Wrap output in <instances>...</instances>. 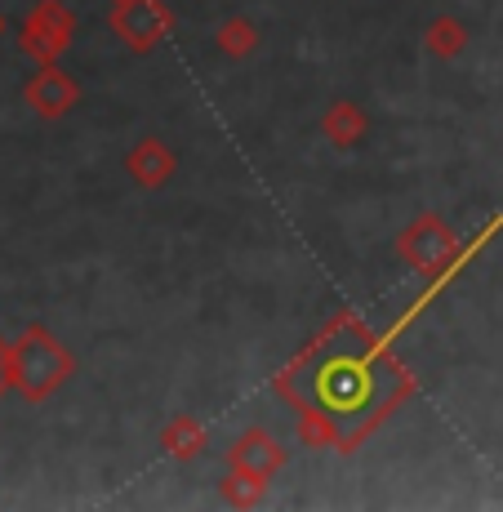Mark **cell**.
Segmentation results:
<instances>
[{
  "label": "cell",
  "mask_w": 503,
  "mask_h": 512,
  "mask_svg": "<svg viewBox=\"0 0 503 512\" xmlns=\"http://www.w3.org/2000/svg\"><path fill=\"white\" fill-rule=\"evenodd\" d=\"M76 374V357L54 339L49 326H27L9 343V388L23 401H49L67 379Z\"/></svg>",
  "instance_id": "obj_1"
},
{
  "label": "cell",
  "mask_w": 503,
  "mask_h": 512,
  "mask_svg": "<svg viewBox=\"0 0 503 512\" xmlns=\"http://www.w3.org/2000/svg\"><path fill=\"white\" fill-rule=\"evenodd\" d=\"M72 36H76L72 9H67L63 0H36V5L27 9L23 27H18V49H23L36 67H45V63H58V58H63V49L72 45Z\"/></svg>",
  "instance_id": "obj_2"
},
{
  "label": "cell",
  "mask_w": 503,
  "mask_h": 512,
  "mask_svg": "<svg viewBox=\"0 0 503 512\" xmlns=\"http://www.w3.org/2000/svg\"><path fill=\"white\" fill-rule=\"evenodd\" d=\"M455 245H459V232L450 228L441 214H419V219H410L397 236V254L419 277H432V272L455 254Z\"/></svg>",
  "instance_id": "obj_3"
},
{
  "label": "cell",
  "mask_w": 503,
  "mask_h": 512,
  "mask_svg": "<svg viewBox=\"0 0 503 512\" xmlns=\"http://www.w3.org/2000/svg\"><path fill=\"white\" fill-rule=\"evenodd\" d=\"M112 32L121 36L130 49L147 54L170 36V9L165 0H112Z\"/></svg>",
  "instance_id": "obj_4"
},
{
  "label": "cell",
  "mask_w": 503,
  "mask_h": 512,
  "mask_svg": "<svg viewBox=\"0 0 503 512\" xmlns=\"http://www.w3.org/2000/svg\"><path fill=\"white\" fill-rule=\"evenodd\" d=\"M23 98H27V107H32L41 121H63V116L81 103V85H76V76H67L58 63H45V67H36V72L27 76Z\"/></svg>",
  "instance_id": "obj_5"
},
{
  "label": "cell",
  "mask_w": 503,
  "mask_h": 512,
  "mask_svg": "<svg viewBox=\"0 0 503 512\" xmlns=\"http://www.w3.org/2000/svg\"><path fill=\"white\" fill-rule=\"evenodd\" d=\"M285 446L272 437L268 428H250V432H241V437L228 446V468L232 472H245V477H263V481H272L276 472L285 468Z\"/></svg>",
  "instance_id": "obj_6"
},
{
  "label": "cell",
  "mask_w": 503,
  "mask_h": 512,
  "mask_svg": "<svg viewBox=\"0 0 503 512\" xmlns=\"http://www.w3.org/2000/svg\"><path fill=\"white\" fill-rule=\"evenodd\" d=\"M174 170H179V152H174L165 139H138L130 152H125V174L143 187V192H156V187H165L174 179Z\"/></svg>",
  "instance_id": "obj_7"
},
{
  "label": "cell",
  "mask_w": 503,
  "mask_h": 512,
  "mask_svg": "<svg viewBox=\"0 0 503 512\" xmlns=\"http://www.w3.org/2000/svg\"><path fill=\"white\" fill-rule=\"evenodd\" d=\"M321 134L330 147L348 152V147H357L370 134V112L361 103H352V98H334L321 112Z\"/></svg>",
  "instance_id": "obj_8"
},
{
  "label": "cell",
  "mask_w": 503,
  "mask_h": 512,
  "mask_svg": "<svg viewBox=\"0 0 503 512\" xmlns=\"http://www.w3.org/2000/svg\"><path fill=\"white\" fill-rule=\"evenodd\" d=\"M205 446H210V432H205V423L196 419V415H174L161 428V450L170 459H179V464H192V459H201Z\"/></svg>",
  "instance_id": "obj_9"
},
{
  "label": "cell",
  "mask_w": 503,
  "mask_h": 512,
  "mask_svg": "<svg viewBox=\"0 0 503 512\" xmlns=\"http://www.w3.org/2000/svg\"><path fill=\"white\" fill-rule=\"evenodd\" d=\"M294 415H299V441L312 450H339L343 446V423L330 415V410H321L317 401H299L294 406Z\"/></svg>",
  "instance_id": "obj_10"
},
{
  "label": "cell",
  "mask_w": 503,
  "mask_h": 512,
  "mask_svg": "<svg viewBox=\"0 0 503 512\" xmlns=\"http://www.w3.org/2000/svg\"><path fill=\"white\" fill-rule=\"evenodd\" d=\"M423 49H428L432 58H441V63H450V58H459L463 49H468V27H463L455 14H437L423 27Z\"/></svg>",
  "instance_id": "obj_11"
},
{
  "label": "cell",
  "mask_w": 503,
  "mask_h": 512,
  "mask_svg": "<svg viewBox=\"0 0 503 512\" xmlns=\"http://www.w3.org/2000/svg\"><path fill=\"white\" fill-rule=\"evenodd\" d=\"M214 49H219L223 58H232V63H241V58L259 54V27H254L245 14L223 18L219 32H214Z\"/></svg>",
  "instance_id": "obj_12"
},
{
  "label": "cell",
  "mask_w": 503,
  "mask_h": 512,
  "mask_svg": "<svg viewBox=\"0 0 503 512\" xmlns=\"http://www.w3.org/2000/svg\"><path fill=\"white\" fill-rule=\"evenodd\" d=\"M219 495L228 508H259L268 499V481L263 477H245V472H223L219 477Z\"/></svg>",
  "instance_id": "obj_13"
},
{
  "label": "cell",
  "mask_w": 503,
  "mask_h": 512,
  "mask_svg": "<svg viewBox=\"0 0 503 512\" xmlns=\"http://www.w3.org/2000/svg\"><path fill=\"white\" fill-rule=\"evenodd\" d=\"M9 392V339H0V397Z\"/></svg>",
  "instance_id": "obj_14"
},
{
  "label": "cell",
  "mask_w": 503,
  "mask_h": 512,
  "mask_svg": "<svg viewBox=\"0 0 503 512\" xmlns=\"http://www.w3.org/2000/svg\"><path fill=\"white\" fill-rule=\"evenodd\" d=\"M0 36H5V14H0Z\"/></svg>",
  "instance_id": "obj_15"
}]
</instances>
